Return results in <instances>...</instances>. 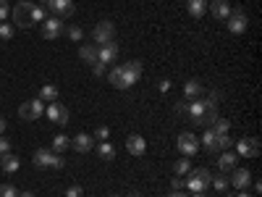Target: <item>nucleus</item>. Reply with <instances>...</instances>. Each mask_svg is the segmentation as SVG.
<instances>
[{
  "mask_svg": "<svg viewBox=\"0 0 262 197\" xmlns=\"http://www.w3.org/2000/svg\"><path fill=\"white\" fill-rule=\"evenodd\" d=\"M226 21H228V29H231L233 34H244L247 27H249V16H247L242 8H231V16H228Z\"/></svg>",
  "mask_w": 262,
  "mask_h": 197,
  "instance_id": "1a4fd4ad",
  "label": "nucleus"
},
{
  "mask_svg": "<svg viewBox=\"0 0 262 197\" xmlns=\"http://www.w3.org/2000/svg\"><path fill=\"white\" fill-rule=\"evenodd\" d=\"M210 184L217 189V192H226V187H228V179H226V173H217V176H212L210 179Z\"/></svg>",
  "mask_w": 262,
  "mask_h": 197,
  "instance_id": "c85d7f7f",
  "label": "nucleus"
},
{
  "mask_svg": "<svg viewBox=\"0 0 262 197\" xmlns=\"http://www.w3.org/2000/svg\"><path fill=\"white\" fill-rule=\"evenodd\" d=\"M66 197H81V184H71L66 189Z\"/></svg>",
  "mask_w": 262,
  "mask_h": 197,
  "instance_id": "c9c22d12",
  "label": "nucleus"
},
{
  "mask_svg": "<svg viewBox=\"0 0 262 197\" xmlns=\"http://www.w3.org/2000/svg\"><path fill=\"white\" fill-rule=\"evenodd\" d=\"M18 197H34L32 192H18Z\"/></svg>",
  "mask_w": 262,
  "mask_h": 197,
  "instance_id": "37998d69",
  "label": "nucleus"
},
{
  "mask_svg": "<svg viewBox=\"0 0 262 197\" xmlns=\"http://www.w3.org/2000/svg\"><path fill=\"white\" fill-rule=\"evenodd\" d=\"M66 34H69V40H74V42H79V40L84 37L81 27H69V29H66Z\"/></svg>",
  "mask_w": 262,
  "mask_h": 197,
  "instance_id": "473e14b6",
  "label": "nucleus"
},
{
  "mask_svg": "<svg viewBox=\"0 0 262 197\" xmlns=\"http://www.w3.org/2000/svg\"><path fill=\"white\" fill-rule=\"evenodd\" d=\"M158 90H160V92H168V90H170V82H168V79H165V82H160Z\"/></svg>",
  "mask_w": 262,
  "mask_h": 197,
  "instance_id": "ea45409f",
  "label": "nucleus"
},
{
  "mask_svg": "<svg viewBox=\"0 0 262 197\" xmlns=\"http://www.w3.org/2000/svg\"><path fill=\"white\" fill-rule=\"evenodd\" d=\"M236 150H238V155H244V158H257L259 155V140L257 137H242L236 142Z\"/></svg>",
  "mask_w": 262,
  "mask_h": 197,
  "instance_id": "ddd939ff",
  "label": "nucleus"
},
{
  "mask_svg": "<svg viewBox=\"0 0 262 197\" xmlns=\"http://www.w3.org/2000/svg\"><path fill=\"white\" fill-rule=\"evenodd\" d=\"M107 137H111V129H107V126H97V131H95V140L105 142Z\"/></svg>",
  "mask_w": 262,
  "mask_h": 197,
  "instance_id": "72a5a7b5",
  "label": "nucleus"
},
{
  "mask_svg": "<svg viewBox=\"0 0 262 197\" xmlns=\"http://www.w3.org/2000/svg\"><path fill=\"white\" fill-rule=\"evenodd\" d=\"M116 58H118V42H107V45H102L100 53H97V61L105 63V66H107V63H113Z\"/></svg>",
  "mask_w": 262,
  "mask_h": 197,
  "instance_id": "2eb2a0df",
  "label": "nucleus"
},
{
  "mask_svg": "<svg viewBox=\"0 0 262 197\" xmlns=\"http://www.w3.org/2000/svg\"><path fill=\"white\" fill-rule=\"evenodd\" d=\"M42 113H45V105H42V100H27L18 105V119L21 121H37Z\"/></svg>",
  "mask_w": 262,
  "mask_h": 197,
  "instance_id": "6e6552de",
  "label": "nucleus"
},
{
  "mask_svg": "<svg viewBox=\"0 0 262 197\" xmlns=\"http://www.w3.org/2000/svg\"><path fill=\"white\" fill-rule=\"evenodd\" d=\"M126 150L131 152V155H144V150H147V142H144V137H139V134H131L128 140H126Z\"/></svg>",
  "mask_w": 262,
  "mask_h": 197,
  "instance_id": "a211bd4d",
  "label": "nucleus"
},
{
  "mask_svg": "<svg viewBox=\"0 0 262 197\" xmlns=\"http://www.w3.org/2000/svg\"><path fill=\"white\" fill-rule=\"evenodd\" d=\"M186 113H189V121L196 124V126H212V121L217 119V103L196 97L186 105Z\"/></svg>",
  "mask_w": 262,
  "mask_h": 197,
  "instance_id": "7ed1b4c3",
  "label": "nucleus"
},
{
  "mask_svg": "<svg viewBox=\"0 0 262 197\" xmlns=\"http://www.w3.org/2000/svg\"><path fill=\"white\" fill-rule=\"evenodd\" d=\"M63 32H66V27H63V18L50 16V18L42 21V37H45V40H58Z\"/></svg>",
  "mask_w": 262,
  "mask_h": 197,
  "instance_id": "9b49d317",
  "label": "nucleus"
},
{
  "mask_svg": "<svg viewBox=\"0 0 262 197\" xmlns=\"http://www.w3.org/2000/svg\"><path fill=\"white\" fill-rule=\"evenodd\" d=\"M92 69H95V74H97V76H102V74H105V63H100V61H97V63L92 66Z\"/></svg>",
  "mask_w": 262,
  "mask_h": 197,
  "instance_id": "4c0bfd02",
  "label": "nucleus"
},
{
  "mask_svg": "<svg viewBox=\"0 0 262 197\" xmlns=\"http://www.w3.org/2000/svg\"><path fill=\"white\" fill-rule=\"evenodd\" d=\"M45 116L53 121V124H69V108H66V105H60L58 100L55 103H50L48 108H45Z\"/></svg>",
  "mask_w": 262,
  "mask_h": 197,
  "instance_id": "4468645a",
  "label": "nucleus"
},
{
  "mask_svg": "<svg viewBox=\"0 0 262 197\" xmlns=\"http://www.w3.org/2000/svg\"><path fill=\"white\" fill-rule=\"evenodd\" d=\"M48 11H50L53 16H58V18H69V16H74L76 6H74V0H50Z\"/></svg>",
  "mask_w": 262,
  "mask_h": 197,
  "instance_id": "f8f14e48",
  "label": "nucleus"
},
{
  "mask_svg": "<svg viewBox=\"0 0 262 197\" xmlns=\"http://www.w3.org/2000/svg\"><path fill=\"white\" fill-rule=\"evenodd\" d=\"M210 179H212V173H210L207 168H194V171H189L184 187H186L189 192H205V189L210 187Z\"/></svg>",
  "mask_w": 262,
  "mask_h": 197,
  "instance_id": "39448f33",
  "label": "nucleus"
},
{
  "mask_svg": "<svg viewBox=\"0 0 262 197\" xmlns=\"http://www.w3.org/2000/svg\"><path fill=\"white\" fill-rule=\"evenodd\" d=\"M97 155H100L102 161L111 163V161L116 158V147H113L111 142H100V145H97Z\"/></svg>",
  "mask_w": 262,
  "mask_h": 197,
  "instance_id": "a878e982",
  "label": "nucleus"
},
{
  "mask_svg": "<svg viewBox=\"0 0 262 197\" xmlns=\"http://www.w3.org/2000/svg\"><path fill=\"white\" fill-rule=\"evenodd\" d=\"M34 166H37V168H63V166H66V161L58 155V152L39 147V150L34 152Z\"/></svg>",
  "mask_w": 262,
  "mask_h": 197,
  "instance_id": "423d86ee",
  "label": "nucleus"
},
{
  "mask_svg": "<svg viewBox=\"0 0 262 197\" xmlns=\"http://www.w3.org/2000/svg\"><path fill=\"white\" fill-rule=\"evenodd\" d=\"M92 37H95L97 48L107 45V42H116V24L113 21H100V24L92 29Z\"/></svg>",
  "mask_w": 262,
  "mask_h": 197,
  "instance_id": "0eeeda50",
  "label": "nucleus"
},
{
  "mask_svg": "<svg viewBox=\"0 0 262 197\" xmlns=\"http://www.w3.org/2000/svg\"><path fill=\"white\" fill-rule=\"evenodd\" d=\"M66 147H71V140L66 137V134H58V137L53 140V152H63Z\"/></svg>",
  "mask_w": 262,
  "mask_h": 197,
  "instance_id": "cd10ccee",
  "label": "nucleus"
},
{
  "mask_svg": "<svg viewBox=\"0 0 262 197\" xmlns=\"http://www.w3.org/2000/svg\"><path fill=\"white\" fill-rule=\"evenodd\" d=\"M168 197H186V194H184V192H181V189H173V192H170V194H168Z\"/></svg>",
  "mask_w": 262,
  "mask_h": 197,
  "instance_id": "a19ab883",
  "label": "nucleus"
},
{
  "mask_svg": "<svg viewBox=\"0 0 262 197\" xmlns=\"http://www.w3.org/2000/svg\"><path fill=\"white\" fill-rule=\"evenodd\" d=\"M191 197H207L205 192H191Z\"/></svg>",
  "mask_w": 262,
  "mask_h": 197,
  "instance_id": "c03bdc74",
  "label": "nucleus"
},
{
  "mask_svg": "<svg viewBox=\"0 0 262 197\" xmlns=\"http://www.w3.org/2000/svg\"><path fill=\"white\" fill-rule=\"evenodd\" d=\"M210 129L215 131L217 137H223V134H228V129H231V121H226V119H215Z\"/></svg>",
  "mask_w": 262,
  "mask_h": 197,
  "instance_id": "bb28decb",
  "label": "nucleus"
},
{
  "mask_svg": "<svg viewBox=\"0 0 262 197\" xmlns=\"http://www.w3.org/2000/svg\"><path fill=\"white\" fill-rule=\"evenodd\" d=\"M236 197H254V194H247V192H238Z\"/></svg>",
  "mask_w": 262,
  "mask_h": 197,
  "instance_id": "a18cd8bd",
  "label": "nucleus"
},
{
  "mask_svg": "<svg viewBox=\"0 0 262 197\" xmlns=\"http://www.w3.org/2000/svg\"><path fill=\"white\" fill-rule=\"evenodd\" d=\"M236 155H233V152H228V150H223V155L221 158H217V168H221V173H228V171H233L236 168Z\"/></svg>",
  "mask_w": 262,
  "mask_h": 197,
  "instance_id": "412c9836",
  "label": "nucleus"
},
{
  "mask_svg": "<svg viewBox=\"0 0 262 197\" xmlns=\"http://www.w3.org/2000/svg\"><path fill=\"white\" fill-rule=\"evenodd\" d=\"M11 16V6H8V0H0V21H6Z\"/></svg>",
  "mask_w": 262,
  "mask_h": 197,
  "instance_id": "f704fd0d",
  "label": "nucleus"
},
{
  "mask_svg": "<svg viewBox=\"0 0 262 197\" xmlns=\"http://www.w3.org/2000/svg\"><path fill=\"white\" fill-rule=\"evenodd\" d=\"M71 147H74L76 152H90V150H95V137H90V134H76V137L71 140Z\"/></svg>",
  "mask_w": 262,
  "mask_h": 197,
  "instance_id": "6ab92c4d",
  "label": "nucleus"
},
{
  "mask_svg": "<svg viewBox=\"0 0 262 197\" xmlns=\"http://www.w3.org/2000/svg\"><path fill=\"white\" fill-rule=\"evenodd\" d=\"M186 8L194 18H202L205 11H207V0H186Z\"/></svg>",
  "mask_w": 262,
  "mask_h": 197,
  "instance_id": "b1692460",
  "label": "nucleus"
},
{
  "mask_svg": "<svg viewBox=\"0 0 262 197\" xmlns=\"http://www.w3.org/2000/svg\"><path fill=\"white\" fill-rule=\"evenodd\" d=\"M6 126H8V124H6V119L0 116V134H3V131H6Z\"/></svg>",
  "mask_w": 262,
  "mask_h": 197,
  "instance_id": "79ce46f5",
  "label": "nucleus"
},
{
  "mask_svg": "<svg viewBox=\"0 0 262 197\" xmlns=\"http://www.w3.org/2000/svg\"><path fill=\"white\" fill-rule=\"evenodd\" d=\"M210 13L217 18V21H226L231 16V6L226 0H210Z\"/></svg>",
  "mask_w": 262,
  "mask_h": 197,
  "instance_id": "f3484780",
  "label": "nucleus"
},
{
  "mask_svg": "<svg viewBox=\"0 0 262 197\" xmlns=\"http://www.w3.org/2000/svg\"><path fill=\"white\" fill-rule=\"evenodd\" d=\"M13 32H16V27H13V24H0V40H11V37H13Z\"/></svg>",
  "mask_w": 262,
  "mask_h": 197,
  "instance_id": "7c9ffc66",
  "label": "nucleus"
},
{
  "mask_svg": "<svg viewBox=\"0 0 262 197\" xmlns=\"http://www.w3.org/2000/svg\"><path fill=\"white\" fill-rule=\"evenodd\" d=\"M18 166H21L18 155H11V152H6V155H0V168H3L6 173H13V171H18Z\"/></svg>",
  "mask_w": 262,
  "mask_h": 197,
  "instance_id": "5701e85b",
  "label": "nucleus"
},
{
  "mask_svg": "<svg viewBox=\"0 0 262 197\" xmlns=\"http://www.w3.org/2000/svg\"><path fill=\"white\" fill-rule=\"evenodd\" d=\"M6 152H11V140H6L0 134V155H6Z\"/></svg>",
  "mask_w": 262,
  "mask_h": 197,
  "instance_id": "e433bc0d",
  "label": "nucleus"
},
{
  "mask_svg": "<svg viewBox=\"0 0 262 197\" xmlns=\"http://www.w3.org/2000/svg\"><path fill=\"white\" fill-rule=\"evenodd\" d=\"M39 100H42V103H55V100H58V87H55V84H45V87L39 90Z\"/></svg>",
  "mask_w": 262,
  "mask_h": 197,
  "instance_id": "393cba45",
  "label": "nucleus"
},
{
  "mask_svg": "<svg viewBox=\"0 0 262 197\" xmlns=\"http://www.w3.org/2000/svg\"><path fill=\"white\" fill-rule=\"evenodd\" d=\"M184 95H186L189 100H196V97H202V95H205V87H202V82H196V79H189V82L184 84Z\"/></svg>",
  "mask_w": 262,
  "mask_h": 197,
  "instance_id": "aec40b11",
  "label": "nucleus"
},
{
  "mask_svg": "<svg viewBox=\"0 0 262 197\" xmlns=\"http://www.w3.org/2000/svg\"><path fill=\"white\" fill-rule=\"evenodd\" d=\"M176 147L181 150V155H184V158H191L194 152L200 150V140H196L191 131H181L179 140H176Z\"/></svg>",
  "mask_w": 262,
  "mask_h": 197,
  "instance_id": "9d476101",
  "label": "nucleus"
},
{
  "mask_svg": "<svg viewBox=\"0 0 262 197\" xmlns=\"http://www.w3.org/2000/svg\"><path fill=\"white\" fill-rule=\"evenodd\" d=\"M107 79H111L116 90H128V87H134L142 79V61H128L123 66H116V69H111Z\"/></svg>",
  "mask_w": 262,
  "mask_h": 197,
  "instance_id": "f257e3e1",
  "label": "nucleus"
},
{
  "mask_svg": "<svg viewBox=\"0 0 262 197\" xmlns=\"http://www.w3.org/2000/svg\"><path fill=\"white\" fill-rule=\"evenodd\" d=\"M97 53H100V48H97V45H81L79 58H81V63H90V66H95V63H97Z\"/></svg>",
  "mask_w": 262,
  "mask_h": 197,
  "instance_id": "4be33fe9",
  "label": "nucleus"
},
{
  "mask_svg": "<svg viewBox=\"0 0 262 197\" xmlns=\"http://www.w3.org/2000/svg\"><path fill=\"white\" fill-rule=\"evenodd\" d=\"M228 184H233L236 189H247V187L252 184V173H249L247 168H233V179H231Z\"/></svg>",
  "mask_w": 262,
  "mask_h": 197,
  "instance_id": "dca6fc26",
  "label": "nucleus"
},
{
  "mask_svg": "<svg viewBox=\"0 0 262 197\" xmlns=\"http://www.w3.org/2000/svg\"><path fill=\"white\" fill-rule=\"evenodd\" d=\"M11 18H13V27L18 29H29L34 27L37 21L45 18V8H39L37 3H29V0H18L11 11Z\"/></svg>",
  "mask_w": 262,
  "mask_h": 197,
  "instance_id": "f03ea898",
  "label": "nucleus"
},
{
  "mask_svg": "<svg viewBox=\"0 0 262 197\" xmlns=\"http://www.w3.org/2000/svg\"><path fill=\"white\" fill-rule=\"evenodd\" d=\"M0 197H18L13 184H0Z\"/></svg>",
  "mask_w": 262,
  "mask_h": 197,
  "instance_id": "2f4dec72",
  "label": "nucleus"
},
{
  "mask_svg": "<svg viewBox=\"0 0 262 197\" xmlns=\"http://www.w3.org/2000/svg\"><path fill=\"white\" fill-rule=\"evenodd\" d=\"M202 147H205V152H221V150H228L231 145H233V140L228 137V134H223V137H217L212 129H205V134H202Z\"/></svg>",
  "mask_w": 262,
  "mask_h": 197,
  "instance_id": "20e7f679",
  "label": "nucleus"
},
{
  "mask_svg": "<svg viewBox=\"0 0 262 197\" xmlns=\"http://www.w3.org/2000/svg\"><path fill=\"white\" fill-rule=\"evenodd\" d=\"M173 171H176V176H184V173L191 171V161H189V158H181L176 166H173Z\"/></svg>",
  "mask_w": 262,
  "mask_h": 197,
  "instance_id": "c756f323",
  "label": "nucleus"
},
{
  "mask_svg": "<svg viewBox=\"0 0 262 197\" xmlns=\"http://www.w3.org/2000/svg\"><path fill=\"white\" fill-rule=\"evenodd\" d=\"M170 187H173V189H184V182H181V176H176V179H173V182H170Z\"/></svg>",
  "mask_w": 262,
  "mask_h": 197,
  "instance_id": "58836bf2",
  "label": "nucleus"
}]
</instances>
